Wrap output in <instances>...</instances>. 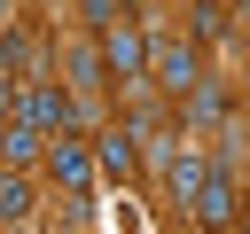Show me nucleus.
<instances>
[{
	"label": "nucleus",
	"instance_id": "obj_1",
	"mask_svg": "<svg viewBox=\"0 0 250 234\" xmlns=\"http://www.w3.org/2000/svg\"><path fill=\"white\" fill-rule=\"evenodd\" d=\"M39 164H47V179H55L62 195H86V187H94V172H102V156H94V140H86L78 125L47 133V156H39Z\"/></svg>",
	"mask_w": 250,
	"mask_h": 234
},
{
	"label": "nucleus",
	"instance_id": "obj_2",
	"mask_svg": "<svg viewBox=\"0 0 250 234\" xmlns=\"http://www.w3.org/2000/svg\"><path fill=\"white\" fill-rule=\"evenodd\" d=\"M94 39H102V62H109V78H117V86H141V78H148L156 39H148L133 16H117V23H109V31H94Z\"/></svg>",
	"mask_w": 250,
	"mask_h": 234
},
{
	"label": "nucleus",
	"instance_id": "obj_3",
	"mask_svg": "<svg viewBox=\"0 0 250 234\" xmlns=\"http://www.w3.org/2000/svg\"><path fill=\"white\" fill-rule=\"evenodd\" d=\"M16 109H23L31 125H47V133H62V125H78V117H86V101H78V86H55V78H31Z\"/></svg>",
	"mask_w": 250,
	"mask_h": 234
},
{
	"label": "nucleus",
	"instance_id": "obj_4",
	"mask_svg": "<svg viewBox=\"0 0 250 234\" xmlns=\"http://www.w3.org/2000/svg\"><path fill=\"white\" fill-rule=\"evenodd\" d=\"M188 218H195V226H234V218H242V187H234V172H227V164H211V172H203V187H195Z\"/></svg>",
	"mask_w": 250,
	"mask_h": 234
},
{
	"label": "nucleus",
	"instance_id": "obj_5",
	"mask_svg": "<svg viewBox=\"0 0 250 234\" xmlns=\"http://www.w3.org/2000/svg\"><path fill=\"white\" fill-rule=\"evenodd\" d=\"M195 78H203V47H195V39H156L148 86H164V94H188Z\"/></svg>",
	"mask_w": 250,
	"mask_h": 234
},
{
	"label": "nucleus",
	"instance_id": "obj_6",
	"mask_svg": "<svg viewBox=\"0 0 250 234\" xmlns=\"http://www.w3.org/2000/svg\"><path fill=\"white\" fill-rule=\"evenodd\" d=\"M180 117H188V133H227V125H234V101H227L219 78H195V86L180 94Z\"/></svg>",
	"mask_w": 250,
	"mask_h": 234
},
{
	"label": "nucleus",
	"instance_id": "obj_7",
	"mask_svg": "<svg viewBox=\"0 0 250 234\" xmlns=\"http://www.w3.org/2000/svg\"><path fill=\"white\" fill-rule=\"evenodd\" d=\"M94 156H102L109 179H133V172H141V133H133V125H109V133H94Z\"/></svg>",
	"mask_w": 250,
	"mask_h": 234
},
{
	"label": "nucleus",
	"instance_id": "obj_8",
	"mask_svg": "<svg viewBox=\"0 0 250 234\" xmlns=\"http://www.w3.org/2000/svg\"><path fill=\"white\" fill-rule=\"evenodd\" d=\"M39 156H47V125H31L23 109L0 117V164H39Z\"/></svg>",
	"mask_w": 250,
	"mask_h": 234
},
{
	"label": "nucleus",
	"instance_id": "obj_9",
	"mask_svg": "<svg viewBox=\"0 0 250 234\" xmlns=\"http://www.w3.org/2000/svg\"><path fill=\"white\" fill-rule=\"evenodd\" d=\"M62 70H70V86H102V78H109V62H102V39H78V47L62 55Z\"/></svg>",
	"mask_w": 250,
	"mask_h": 234
},
{
	"label": "nucleus",
	"instance_id": "obj_10",
	"mask_svg": "<svg viewBox=\"0 0 250 234\" xmlns=\"http://www.w3.org/2000/svg\"><path fill=\"white\" fill-rule=\"evenodd\" d=\"M188 39H195V47L227 39V8H219V0H195V8H188Z\"/></svg>",
	"mask_w": 250,
	"mask_h": 234
},
{
	"label": "nucleus",
	"instance_id": "obj_11",
	"mask_svg": "<svg viewBox=\"0 0 250 234\" xmlns=\"http://www.w3.org/2000/svg\"><path fill=\"white\" fill-rule=\"evenodd\" d=\"M0 218H8V226H16V218H31V179H23L16 164L0 172Z\"/></svg>",
	"mask_w": 250,
	"mask_h": 234
},
{
	"label": "nucleus",
	"instance_id": "obj_12",
	"mask_svg": "<svg viewBox=\"0 0 250 234\" xmlns=\"http://www.w3.org/2000/svg\"><path fill=\"white\" fill-rule=\"evenodd\" d=\"M78 16H86V31H109L125 16V0H78Z\"/></svg>",
	"mask_w": 250,
	"mask_h": 234
},
{
	"label": "nucleus",
	"instance_id": "obj_13",
	"mask_svg": "<svg viewBox=\"0 0 250 234\" xmlns=\"http://www.w3.org/2000/svg\"><path fill=\"white\" fill-rule=\"evenodd\" d=\"M16 101H23V86H16V78H0V117H16Z\"/></svg>",
	"mask_w": 250,
	"mask_h": 234
},
{
	"label": "nucleus",
	"instance_id": "obj_14",
	"mask_svg": "<svg viewBox=\"0 0 250 234\" xmlns=\"http://www.w3.org/2000/svg\"><path fill=\"white\" fill-rule=\"evenodd\" d=\"M133 8H141V0H125V16H133Z\"/></svg>",
	"mask_w": 250,
	"mask_h": 234
}]
</instances>
